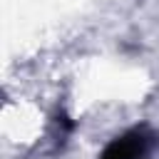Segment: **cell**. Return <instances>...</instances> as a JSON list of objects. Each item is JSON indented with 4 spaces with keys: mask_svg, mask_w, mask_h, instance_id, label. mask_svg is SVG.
Here are the masks:
<instances>
[{
    "mask_svg": "<svg viewBox=\"0 0 159 159\" xmlns=\"http://www.w3.org/2000/svg\"><path fill=\"white\" fill-rule=\"evenodd\" d=\"M154 144V137L147 129H132L124 137L114 139L99 159H144Z\"/></svg>",
    "mask_w": 159,
    "mask_h": 159,
    "instance_id": "1",
    "label": "cell"
}]
</instances>
